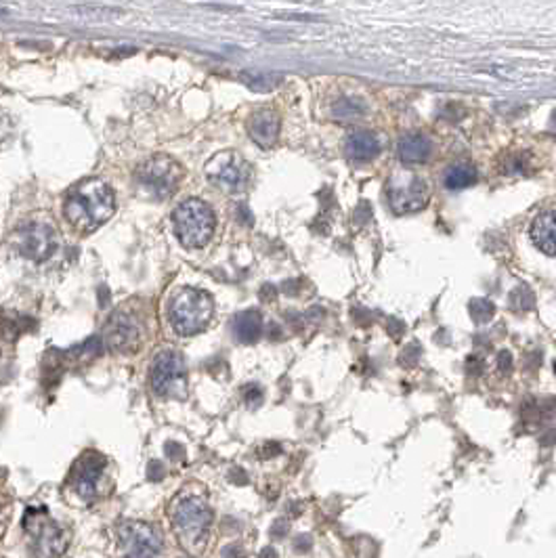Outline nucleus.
<instances>
[{"label": "nucleus", "mask_w": 556, "mask_h": 558, "mask_svg": "<svg viewBox=\"0 0 556 558\" xmlns=\"http://www.w3.org/2000/svg\"><path fill=\"white\" fill-rule=\"evenodd\" d=\"M531 239L544 254L556 256V210H546L533 221Z\"/></svg>", "instance_id": "obj_16"}, {"label": "nucleus", "mask_w": 556, "mask_h": 558, "mask_svg": "<svg viewBox=\"0 0 556 558\" xmlns=\"http://www.w3.org/2000/svg\"><path fill=\"white\" fill-rule=\"evenodd\" d=\"M105 340L118 353L135 351L139 344V323L126 313H118L105 327Z\"/></svg>", "instance_id": "obj_13"}, {"label": "nucleus", "mask_w": 556, "mask_h": 558, "mask_svg": "<svg viewBox=\"0 0 556 558\" xmlns=\"http://www.w3.org/2000/svg\"><path fill=\"white\" fill-rule=\"evenodd\" d=\"M206 176L223 193L238 195L250 183V168L238 152H221L208 159Z\"/></svg>", "instance_id": "obj_7"}, {"label": "nucleus", "mask_w": 556, "mask_h": 558, "mask_svg": "<svg viewBox=\"0 0 556 558\" xmlns=\"http://www.w3.org/2000/svg\"><path fill=\"white\" fill-rule=\"evenodd\" d=\"M234 334L239 342L252 344L262 334V317L256 309H246L234 317Z\"/></svg>", "instance_id": "obj_18"}, {"label": "nucleus", "mask_w": 556, "mask_h": 558, "mask_svg": "<svg viewBox=\"0 0 556 558\" xmlns=\"http://www.w3.org/2000/svg\"><path fill=\"white\" fill-rule=\"evenodd\" d=\"M103 468H105V458L97 451H86L76 462L70 475V483L82 499L86 502L95 499L97 483H99V477L103 475Z\"/></svg>", "instance_id": "obj_11"}, {"label": "nucleus", "mask_w": 556, "mask_h": 558, "mask_svg": "<svg viewBox=\"0 0 556 558\" xmlns=\"http://www.w3.org/2000/svg\"><path fill=\"white\" fill-rule=\"evenodd\" d=\"M471 315L477 323H487L489 319L495 315V305L487 298H475L471 303Z\"/></svg>", "instance_id": "obj_23"}, {"label": "nucleus", "mask_w": 556, "mask_h": 558, "mask_svg": "<svg viewBox=\"0 0 556 558\" xmlns=\"http://www.w3.org/2000/svg\"><path fill=\"white\" fill-rule=\"evenodd\" d=\"M116 200L111 189L101 178H86L70 189L64 214L68 223L82 233H90L111 219Z\"/></svg>", "instance_id": "obj_1"}, {"label": "nucleus", "mask_w": 556, "mask_h": 558, "mask_svg": "<svg viewBox=\"0 0 556 558\" xmlns=\"http://www.w3.org/2000/svg\"><path fill=\"white\" fill-rule=\"evenodd\" d=\"M13 241H15L13 245L17 248V252L21 256L36 260V262L49 260L59 245L55 227L51 223H42V221H32V223L17 227Z\"/></svg>", "instance_id": "obj_8"}, {"label": "nucleus", "mask_w": 556, "mask_h": 558, "mask_svg": "<svg viewBox=\"0 0 556 558\" xmlns=\"http://www.w3.org/2000/svg\"><path fill=\"white\" fill-rule=\"evenodd\" d=\"M172 225L179 241L185 248H202L208 239L212 238L217 219L212 208L202 200H185L174 208Z\"/></svg>", "instance_id": "obj_4"}, {"label": "nucleus", "mask_w": 556, "mask_h": 558, "mask_svg": "<svg viewBox=\"0 0 556 558\" xmlns=\"http://www.w3.org/2000/svg\"><path fill=\"white\" fill-rule=\"evenodd\" d=\"M239 80L243 84H248L250 88L254 90H271L275 88L279 82H282V76L279 74H254V72H243L239 74Z\"/></svg>", "instance_id": "obj_21"}, {"label": "nucleus", "mask_w": 556, "mask_h": 558, "mask_svg": "<svg viewBox=\"0 0 556 558\" xmlns=\"http://www.w3.org/2000/svg\"><path fill=\"white\" fill-rule=\"evenodd\" d=\"M433 156V143L424 135H407L399 141V158L405 164H424Z\"/></svg>", "instance_id": "obj_17"}, {"label": "nucleus", "mask_w": 556, "mask_h": 558, "mask_svg": "<svg viewBox=\"0 0 556 558\" xmlns=\"http://www.w3.org/2000/svg\"><path fill=\"white\" fill-rule=\"evenodd\" d=\"M164 451H166V456H168L170 460H181V458H185V451H183V447H181L179 443H166Z\"/></svg>", "instance_id": "obj_25"}, {"label": "nucleus", "mask_w": 556, "mask_h": 558, "mask_svg": "<svg viewBox=\"0 0 556 558\" xmlns=\"http://www.w3.org/2000/svg\"><path fill=\"white\" fill-rule=\"evenodd\" d=\"M428 185L413 172H397L389 181V204L393 212H418L428 204Z\"/></svg>", "instance_id": "obj_9"}, {"label": "nucleus", "mask_w": 556, "mask_h": 558, "mask_svg": "<svg viewBox=\"0 0 556 558\" xmlns=\"http://www.w3.org/2000/svg\"><path fill=\"white\" fill-rule=\"evenodd\" d=\"M344 152H346V158L349 159L365 164V162H372L380 154V141L376 139V135H372L368 131H359V133H353L346 139Z\"/></svg>", "instance_id": "obj_15"}, {"label": "nucleus", "mask_w": 556, "mask_h": 558, "mask_svg": "<svg viewBox=\"0 0 556 558\" xmlns=\"http://www.w3.org/2000/svg\"><path fill=\"white\" fill-rule=\"evenodd\" d=\"M214 303L210 294L195 290V288H183L176 290L168 305V317L176 334L191 336L206 327V323L212 319Z\"/></svg>", "instance_id": "obj_3"}, {"label": "nucleus", "mask_w": 556, "mask_h": 558, "mask_svg": "<svg viewBox=\"0 0 556 558\" xmlns=\"http://www.w3.org/2000/svg\"><path fill=\"white\" fill-rule=\"evenodd\" d=\"M28 514L32 516V538H34V546L36 552L42 557H57L66 550V535L61 531V527L49 518L38 516V512L28 510Z\"/></svg>", "instance_id": "obj_12"}, {"label": "nucleus", "mask_w": 556, "mask_h": 558, "mask_svg": "<svg viewBox=\"0 0 556 558\" xmlns=\"http://www.w3.org/2000/svg\"><path fill=\"white\" fill-rule=\"evenodd\" d=\"M162 475H164V473H162L158 462H152V464H150V478H152V480H159Z\"/></svg>", "instance_id": "obj_26"}, {"label": "nucleus", "mask_w": 556, "mask_h": 558, "mask_svg": "<svg viewBox=\"0 0 556 558\" xmlns=\"http://www.w3.org/2000/svg\"><path fill=\"white\" fill-rule=\"evenodd\" d=\"M118 540L128 557H156L162 552V535L154 525L131 521L118 529Z\"/></svg>", "instance_id": "obj_10"}, {"label": "nucleus", "mask_w": 556, "mask_h": 558, "mask_svg": "<svg viewBox=\"0 0 556 558\" xmlns=\"http://www.w3.org/2000/svg\"><path fill=\"white\" fill-rule=\"evenodd\" d=\"M185 170L168 156L147 158L137 168V185L139 191L150 200H166L174 193L183 178Z\"/></svg>", "instance_id": "obj_5"}, {"label": "nucleus", "mask_w": 556, "mask_h": 558, "mask_svg": "<svg viewBox=\"0 0 556 558\" xmlns=\"http://www.w3.org/2000/svg\"><path fill=\"white\" fill-rule=\"evenodd\" d=\"M332 114L338 120H355L365 114V103L357 97H342L334 103Z\"/></svg>", "instance_id": "obj_20"}, {"label": "nucleus", "mask_w": 556, "mask_h": 558, "mask_svg": "<svg viewBox=\"0 0 556 558\" xmlns=\"http://www.w3.org/2000/svg\"><path fill=\"white\" fill-rule=\"evenodd\" d=\"M512 307L516 309V311H531L533 309V305H536V298H533V294H531V290L529 288H519V290H514L512 292Z\"/></svg>", "instance_id": "obj_24"}, {"label": "nucleus", "mask_w": 556, "mask_h": 558, "mask_svg": "<svg viewBox=\"0 0 556 558\" xmlns=\"http://www.w3.org/2000/svg\"><path fill=\"white\" fill-rule=\"evenodd\" d=\"M152 389L158 397H187V365L181 353L164 351L152 365Z\"/></svg>", "instance_id": "obj_6"}, {"label": "nucleus", "mask_w": 556, "mask_h": 558, "mask_svg": "<svg viewBox=\"0 0 556 558\" xmlns=\"http://www.w3.org/2000/svg\"><path fill=\"white\" fill-rule=\"evenodd\" d=\"M72 11L88 19H99V21H107V19H116L124 15L122 8H114V6H74Z\"/></svg>", "instance_id": "obj_22"}, {"label": "nucleus", "mask_w": 556, "mask_h": 558, "mask_svg": "<svg viewBox=\"0 0 556 558\" xmlns=\"http://www.w3.org/2000/svg\"><path fill=\"white\" fill-rule=\"evenodd\" d=\"M212 525V510L200 497H181L172 508V527L174 535L191 554L204 550L208 542V531Z\"/></svg>", "instance_id": "obj_2"}, {"label": "nucleus", "mask_w": 556, "mask_h": 558, "mask_svg": "<svg viewBox=\"0 0 556 558\" xmlns=\"http://www.w3.org/2000/svg\"><path fill=\"white\" fill-rule=\"evenodd\" d=\"M248 133L260 147H271L279 137V116L273 109H258L248 120Z\"/></svg>", "instance_id": "obj_14"}, {"label": "nucleus", "mask_w": 556, "mask_h": 558, "mask_svg": "<svg viewBox=\"0 0 556 558\" xmlns=\"http://www.w3.org/2000/svg\"><path fill=\"white\" fill-rule=\"evenodd\" d=\"M550 128H552V131L556 133V111L552 114V120H550Z\"/></svg>", "instance_id": "obj_27"}, {"label": "nucleus", "mask_w": 556, "mask_h": 558, "mask_svg": "<svg viewBox=\"0 0 556 558\" xmlns=\"http://www.w3.org/2000/svg\"><path fill=\"white\" fill-rule=\"evenodd\" d=\"M443 183L452 191L466 189V187L477 183V170L471 164H456V166L447 168V172L443 176Z\"/></svg>", "instance_id": "obj_19"}]
</instances>
